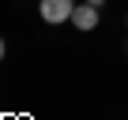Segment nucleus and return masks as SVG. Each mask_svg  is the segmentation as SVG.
Masks as SVG:
<instances>
[{
    "label": "nucleus",
    "instance_id": "obj_4",
    "mask_svg": "<svg viewBox=\"0 0 128 120\" xmlns=\"http://www.w3.org/2000/svg\"><path fill=\"white\" fill-rule=\"evenodd\" d=\"M0 60H4V38H0Z\"/></svg>",
    "mask_w": 128,
    "mask_h": 120
},
{
    "label": "nucleus",
    "instance_id": "obj_3",
    "mask_svg": "<svg viewBox=\"0 0 128 120\" xmlns=\"http://www.w3.org/2000/svg\"><path fill=\"white\" fill-rule=\"evenodd\" d=\"M87 4H94V8H102V4H106V0H87Z\"/></svg>",
    "mask_w": 128,
    "mask_h": 120
},
{
    "label": "nucleus",
    "instance_id": "obj_1",
    "mask_svg": "<svg viewBox=\"0 0 128 120\" xmlns=\"http://www.w3.org/2000/svg\"><path fill=\"white\" fill-rule=\"evenodd\" d=\"M72 11H76V0H42L38 4V15L45 23H72Z\"/></svg>",
    "mask_w": 128,
    "mask_h": 120
},
{
    "label": "nucleus",
    "instance_id": "obj_2",
    "mask_svg": "<svg viewBox=\"0 0 128 120\" xmlns=\"http://www.w3.org/2000/svg\"><path fill=\"white\" fill-rule=\"evenodd\" d=\"M72 26H76V30H94V26H98V8H94V4H76Z\"/></svg>",
    "mask_w": 128,
    "mask_h": 120
}]
</instances>
